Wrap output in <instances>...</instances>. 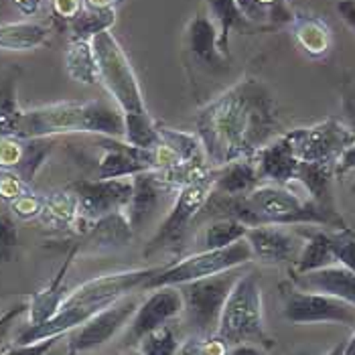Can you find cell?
Here are the masks:
<instances>
[{
	"label": "cell",
	"mask_w": 355,
	"mask_h": 355,
	"mask_svg": "<svg viewBox=\"0 0 355 355\" xmlns=\"http://www.w3.org/2000/svg\"><path fill=\"white\" fill-rule=\"evenodd\" d=\"M17 246H19L17 223L10 216L0 214V262H10Z\"/></svg>",
	"instance_id": "42"
},
{
	"label": "cell",
	"mask_w": 355,
	"mask_h": 355,
	"mask_svg": "<svg viewBox=\"0 0 355 355\" xmlns=\"http://www.w3.org/2000/svg\"><path fill=\"white\" fill-rule=\"evenodd\" d=\"M278 114L270 89L256 78H244L221 92L197 116V137L203 144L207 164L254 159L274 140Z\"/></svg>",
	"instance_id": "1"
},
{
	"label": "cell",
	"mask_w": 355,
	"mask_h": 355,
	"mask_svg": "<svg viewBox=\"0 0 355 355\" xmlns=\"http://www.w3.org/2000/svg\"><path fill=\"white\" fill-rule=\"evenodd\" d=\"M329 242L333 248L337 264L355 272V230L349 225L329 232Z\"/></svg>",
	"instance_id": "37"
},
{
	"label": "cell",
	"mask_w": 355,
	"mask_h": 355,
	"mask_svg": "<svg viewBox=\"0 0 355 355\" xmlns=\"http://www.w3.org/2000/svg\"><path fill=\"white\" fill-rule=\"evenodd\" d=\"M27 191H31V187L25 179H21V175H17L15 171L0 168V199L2 201L12 203L15 199H19Z\"/></svg>",
	"instance_id": "41"
},
{
	"label": "cell",
	"mask_w": 355,
	"mask_h": 355,
	"mask_svg": "<svg viewBox=\"0 0 355 355\" xmlns=\"http://www.w3.org/2000/svg\"><path fill=\"white\" fill-rule=\"evenodd\" d=\"M12 4L25 15V17H33L39 12V8L43 6V0H12Z\"/></svg>",
	"instance_id": "48"
},
{
	"label": "cell",
	"mask_w": 355,
	"mask_h": 355,
	"mask_svg": "<svg viewBox=\"0 0 355 355\" xmlns=\"http://www.w3.org/2000/svg\"><path fill=\"white\" fill-rule=\"evenodd\" d=\"M120 2L122 0H83V4H85L87 10H100V12H104V10H116Z\"/></svg>",
	"instance_id": "49"
},
{
	"label": "cell",
	"mask_w": 355,
	"mask_h": 355,
	"mask_svg": "<svg viewBox=\"0 0 355 355\" xmlns=\"http://www.w3.org/2000/svg\"><path fill=\"white\" fill-rule=\"evenodd\" d=\"M333 177H335V168L333 166L301 163L297 181L304 187V191L309 193V199L311 201H315L317 205H321L325 209H335L333 195H331Z\"/></svg>",
	"instance_id": "27"
},
{
	"label": "cell",
	"mask_w": 355,
	"mask_h": 355,
	"mask_svg": "<svg viewBox=\"0 0 355 355\" xmlns=\"http://www.w3.org/2000/svg\"><path fill=\"white\" fill-rule=\"evenodd\" d=\"M242 274H244L242 268H232L179 286L183 295V313L187 317V323L195 329V335L218 333L221 311L234 284Z\"/></svg>",
	"instance_id": "8"
},
{
	"label": "cell",
	"mask_w": 355,
	"mask_h": 355,
	"mask_svg": "<svg viewBox=\"0 0 355 355\" xmlns=\"http://www.w3.org/2000/svg\"><path fill=\"white\" fill-rule=\"evenodd\" d=\"M187 45L199 61L203 63H218L219 47H218V28L214 21L205 15L193 17L189 27H187Z\"/></svg>",
	"instance_id": "26"
},
{
	"label": "cell",
	"mask_w": 355,
	"mask_h": 355,
	"mask_svg": "<svg viewBox=\"0 0 355 355\" xmlns=\"http://www.w3.org/2000/svg\"><path fill=\"white\" fill-rule=\"evenodd\" d=\"M248 23H272L291 25L295 12L288 0H236Z\"/></svg>",
	"instance_id": "31"
},
{
	"label": "cell",
	"mask_w": 355,
	"mask_h": 355,
	"mask_svg": "<svg viewBox=\"0 0 355 355\" xmlns=\"http://www.w3.org/2000/svg\"><path fill=\"white\" fill-rule=\"evenodd\" d=\"M179 347L181 341L168 323L144 335L137 345V349L142 355H177Z\"/></svg>",
	"instance_id": "36"
},
{
	"label": "cell",
	"mask_w": 355,
	"mask_h": 355,
	"mask_svg": "<svg viewBox=\"0 0 355 355\" xmlns=\"http://www.w3.org/2000/svg\"><path fill=\"white\" fill-rule=\"evenodd\" d=\"M171 191L175 189H171L164 183L157 171H146L132 177V197L124 211L130 219V225L135 232L150 219V216L159 209L164 195Z\"/></svg>",
	"instance_id": "18"
},
{
	"label": "cell",
	"mask_w": 355,
	"mask_h": 355,
	"mask_svg": "<svg viewBox=\"0 0 355 355\" xmlns=\"http://www.w3.org/2000/svg\"><path fill=\"white\" fill-rule=\"evenodd\" d=\"M293 37L304 55L321 59L331 51V28L315 15H295L291 21Z\"/></svg>",
	"instance_id": "21"
},
{
	"label": "cell",
	"mask_w": 355,
	"mask_h": 355,
	"mask_svg": "<svg viewBox=\"0 0 355 355\" xmlns=\"http://www.w3.org/2000/svg\"><path fill=\"white\" fill-rule=\"evenodd\" d=\"M138 304L140 302H138L135 295H126L120 301L110 304L108 309L100 311L98 315H94L83 325L69 331V335L65 339L67 349L71 354L78 355L106 345L122 329H126L130 325V321H132V317L137 313Z\"/></svg>",
	"instance_id": "11"
},
{
	"label": "cell",
	"mask_w": 355,
	"mask_h": 355,
	"mask_svg": "<svg viewBox=\"0 0 355 355\" xmlns=\"http://www.w3.org/2000/svg\"><path fill=\"white\" fill-rule=\"evenodd\" d=\"M297 288L323 293L355 306V272L341 264H333L306 274H297Z\"/></svg>",
	"instance_id": "19"
},
{
	"label": "cell",
	"mask_w": 355,
	"mask_h": 355,
	"mask_svg": "<svg viewBox=\"0 0 355 355\" xmlns=\"http://www.w3.org/2000/svg\"><path fill=\"white\" fill-rule=\"evenodd\" d=\"M135 236V230L130 225V219L126 211H114L110 216L96 219L87 232L85 242L96 248H120L126 246Z\"/></svg>",
	"instance_id": "23"
},
{
	"label": "cell",
	"mask_w": 355,
	"mask_h": 355,
	"mask_svg": "<svg viewBox=\"0 0 355 355\" xmlns=\"http://www.w3.org/2000/svg\"><path fill=\"white\" fill-rule=\"evenodd\" d=\"M341 347H343V345H339L337 349H333V352H331V354H329V355H341Z\"/></svg>",
	"instance_id": "54"
},
{
	"label": "cell",
	"mask_w": 355,
	"mask_h": 355,
	"mask_svg": "<svg viewBox=\"0 0 355 355\" xmlns=\"http://www.w3.org/2000/svg\"><path fill=\"white\" fill-rule=\"evenodd\" d=\"M211 195H214V185H211V168H209V173H205L203 177L187 183L185 187H181L177 191L175 201L168 209V216L163 219V223L159 225V230L150 238L144 254L146 256L155 254L163 248L173 246L179 240H183V236L189 230L193 219L205 209Z\"/></svg>",
	"instance_id": "10"
},
{
	"label": "cell",
	"mask_w": 355,
	"mask_h": 355,
	"mask_svg": "<svg viewBox=\"0 0 355 355\" xmlns=\"http://www.w3.org/2000/svg\"><path fill=\"white\" fill-rule=\"evenodd\" d=\"M124 355H142V354H140L137 347H135V349H128V352H126V354H124Z\"/></svg>",
	"instance_id": "53"
},
{
	"label": "cell",
	"mask_w": 355,
	"mask_h": 355,
	"mask_svg": "<svg viewBox=\"0 0 355 355\" xmlns=\"http://www.w3.org/2000/svg\"><path fill=\"white\" fill-rule=\"evenodd\" d=\"M80 203V219L87 227L96 219L114 211H124L132 197L130 179H82L69 185ZM87 232V230H85Z\"/></svg>",
	"instance_id": "13"
},
{
	"label": "cell",
	"mask_w": 355,
	"mask_h": 355,
	"mask_svg": "<svg viewBox=\"0 0 355 355\" xmlns=\"http://www.w3.org/2000/svg\"><path fill=\"white\" fill-rule=\"evenodd\" d=\"M23 112L17 102V73H8L0 80V137L19 135Z\"/></svg>",
	"instance_id": "33"
},
{
	"label": "cell",
	"mask_w": 355,
	"mask_h": 355,
	"mask_svg": "<svg viewBox=\"0 0 355 355\" xmlns=\"http://www.w3.org/2000/svg\"><path fill=\"white\" fill-rule=\"evenodd\" d=\"M254 262L252 250L246 240L219 250H201L193 256H187L179 262L164 264L159 272L144 282V291H153L159 286H181L185 282L207 278L214 274L225 272L232 268H242Z\"/></svg>",
	"instance_id": "7"
},
{
	"label": "cell",
	"mask_w": 355,
	"mask_h": 355,
	"mask_svg": "<svg viewBox=\"0 0 355 355\" xmlns=\"http://www.w3.org/2000/svg\"><path fill=\"white\" fill-rule=\"evenodd\" d=\"M301 236L304 242L295 260V272L306 274L337 264L333 248L329 242V232L313 227V230H302Z\"/></svg>",
	"instance_id": "24"
},
{
	"label": "cell",
	"mask_w": 355,
	"mask_h": 355,
	"mask_svg": "<svg viewBox=\"0 0 355 355\" xmlns=\"http://www.w3.org/2000/svg\"><path fill=\"white\" fill-rule=\"evenodd\" d=\"M216 335L227 345L250 343L252 339L264 337L262 288L252 272H244L234 284L221 311Z\"/></svg>",
	"instance_id": "6"
},
{
	"label": "cell",
	"mask_w": 355,
	"mask_h": 355,
	"mask_svg": "<svg viewBox=\"0 0 355 355\" xmlns=\"http://www.w3.org/2000/svg\"><path fill=\"white\" fill-rule=\"evenodd\" d=\"M163 266H150V268H135V270H122L92 278L80 284L71 295H67L59 304L57 313L49 321L23 331L17 339V343H33L47 337L67 335L69 331L78 329L85 321H89L100 311L108 309L110 304L120 301L126 295H132L140 291L148 278H153Z\"/></svg>",
	"instance_id": "4"
},
{
	"label": "cell",
	"mask_w": 355,
	"mask_h": 355,
	"mask_svg": "<svg viewBox=\"0 0 355 355\" xmlns=\"http://www.w3.org/2000/svg\"><path fill=\"white\" fill-rule=\"evenodd\" d=\"M183 313V295L179 286H159L153 288L148 299L138 304L137 313L128 325V333L124 337V343L138 345V341L148 335L150 331L171 323L175 317Z\"/></svg>",
	"instance_id": "14"
},
{
	"label": "cell",
	"mask_w": 355,
	"mask_h": 355,
	"mask_svg": "<svg viewBox=\"0 0 355 355\" xmlns=\"http://www.w3.org/2000/svg\"><path fill=\"white\" fill-rule=\"evenodd\" d=\"M230 345L218 335H193L181 343L177 355H227Z\"/></svg>",
	"instance_id": "38"
},
{
	"label": "cell",
	"mask_w": 355,
	"mask_h": 355,
	"mask_svg": "<svg viewBox=\"0 0 355 355\" xmlns=\"http://www.w3.org/2000/svg\"><path fill=\"white\" fill-rule=\"evenodd\" d=\"M227 355H262V352L252 343H236V345H230Z\"/></svg>",
	"instance_id": "50"
},
{
	"label": "cell",
	"mask_w": 355,
	"mask_h": 355,
	"mask_svg": "<svg viewBox=\"0 0 355 355\" xmlns=\"http://www.w3.org/2000/svg\"><path fill=\"white\" fill-rule=\"evenodd\" d=\"M65 337H67V335H65ZM63 341H65V339H63ZM59 347H61V341H59V343H57V345H55L53 349H51L47 355H76V354H71L69 349H65V354H59Z\"/></svg>",
	"instance_id": "52"
},
{
	"label": "cell",
	"mask_w": 355,
	"mask_h": 355,
	"mask_svg": "<svg viewBox=\"0 0 355 355\" xmlns=\"http://www.w3.org/2000/svg\"><path fill=\"white\" fill-rule=\"evenodd\" d=\"M352 171H355V144L343 155V159L339 161L337 168H335V175L341 177V175H347V173H352Z\"/></svg>",
	"instance_id": "47"
},
{
	"label": "cell",
	"mask_w": 355,
	"mask_h": 355,
	"mask_svg": "<svg viewBox=\"0 0 355 355\" xmlns=\"http://www.w3.org/2000/svg\"><path fill=\"white\" fill-rule=\"evenodd\" d=\"M27 311L28 304H17V306H12V309H8L6 313L0 315V354H2V349H4V341H6V337H8V331L12 329L15 321H17L23 313H27Z\"/></svg>",
	"instance_id": "45"
},
{
	"label": "cell",
	"mask_w": 355,
	"mask_h": 355,
	"mask_svg": "<svg viewBox=\"0 0 355 355\" xmlns=\"http://www.w3.org/2000/svg\"><path fill=\"white\" fill-rule=\"evenodd\" d=\"M211 185H214V195L242 197L260 187L262 181L256 171L254 159H244L223 166H214Z\"/></svg>",
	"instance_id": "20"
},
{
	"label": "cell",
	"mask_w": 355,
	"mask_h": 355,
	"mask_svg": "<svg viewBox=\"0 0 355 355\" xmlns=\"http://www.w3.org/2000/svg\"><path fill=\"white\" fill-rule=\"evenodd\" d=\"M85 8L83 0H51V10H53L55 21L63 23L65 27L80 17Z\"/></svg>",
	"instance_id": "44"
},
{
	"label": "cell",
	"mask_w": 355,
	"mask_h": 355,
	"mask_svg": "<svg viewBox=\"0 0 355 355\" xmlns=\"http://www.w3.org/2000/svg\"><path fill=\"white\" fill-rule=\"evenodd\" d=\"M301 163L325 164L337 168L343 155L355 144V128L329 118L319 124L286 132Z\"/></svg>",
	"instance_id": "9"
},
{
	"label": "cell",
	"mask_w": 355,
	"mask_h": 355,
	"mask_svg": "<svg viewBox=\"0 0 355 355\" xmlns=\"http://www.w3.org/2000/svg\"><path fill=\"white\" fill-rule=\"evenodd\" d=\"M78 248L80 246L71 248V252H69L67 260H65V262H63V266L57 270V274L53 276V280H51L45 288H41L39 293H35V295L31 297V302H28L31 327H35V325H41V323L49 321L55 313H57L59 304H61L63 299H65V297H63V280H65V274H67L69 266H71V260H73V256H76Z\"/></svg>",
	"instance_id": "22"
},
{
	"label": "cell",
	"mask_w": 355,
	"mask_h": 355,
	"mask_svg": "<svg viewBox=\"0 0 355 355\" xmlns=\"http://www.w3.org/2000/svg\"><path fill=\"white\" fill-rule=\"evenodd\" d=\"M254 164L262 185L270 183L282 187H288L293 181H297L301 168V161L295 155V148L286 135L274 138L266 146H262L254 157Z\"/></svg>",
	"instance_id": "16"
},
{
	"label": "cell",
	"mask_w": 355,
	"mask_h": 355,
	"mask_svg": "<svg viewBox=\"0 0 355 355\" xmlns=\"http://www.w3.org/2000/svg\"><path fill=\"white\" fill-rule=\"evenodd\" d=\"M252 256L262 264H282L293 260L297 252V236L282 225H256L246 234Z\"/></svg>",
	"instance_id": "17"
},
{
	"label": "cell",
	"mask_w": 355,
	"mask_h": 355,
	"mask_svg": "<svg viewBox=\"0 0 355 355\" xmlns=\"http://www.w3.org/2000/svg\"><path fill=\"white\" fill-rule=\"evenodd\" d=\"M282 315L288 323H339L355 327V306L323 293L293 288L284 293Z\"/></svg>",
	"instance_id": "12"
},
{
	"label": "cell",
	"mask_w": 355,
	"mask_h": 355,
	"mask_svg": "<svg viewBox=\"0 0 355 355\" xmlns=\"http://www.w3.org/2000/svg\"><path fill=\"white\" fill-rule=\"evenodd\" d=\"M214 19L218 21V47L219 53L230 55V35L236 28L248 27L246 17L242 15L236 0H209Z\"/></svg>",
	"instance_id": "32"
},
{
	"label": "cell",
	"mask_w": 355,
	"mask_h": 355,
	"mask_svg": "<svg viewBox=\"0 0 355 355\" xmlns=\"http://www.w3.org/2000/svg\"><path fill=\"white\" fill-rule=\"evenodd\" d=\"M47 28L39 23H6L0 25V51H28L47 41Z\"/></svg>",
	"instance_id": "28"
},
{
	"label": "cell",
	"mask_w": 355,
	"mask_h": 355,
	"mask_svg": "<svg viewBox=\"0 0 355 355\" xmlns=\"http://www.w3.org/2000/svg\"><path fill=\"white\" fill-rule=\"evenodd\" d=\"M116 23V10H87L83 8L80 17H76L67 28L71 33V41H92L100 33H106Z\"/></svg>",
	"instance_id": "35"
},
{
	"label": "cell",
	"mask_w": 355,
	"mask_h": 355,
	"mask_svg": "<svg viewBox=\"0 0 355 355\" xmlns=\"http://www.w3.org/2000/svg\"><path fill=\"white\" fill-rule=\"evenodd\" d=\"M248 227L244 221L236 218H219L211 221L203 232V250L227 248L240 240H246Z\"/></svg>",
	"instance_id": "34"
},
{
	"label": "cell",
	"mask_w": 355,
	"mask_h": 355,
	"mask_svg": "<svg viewBox=\"0 0 355 355\" xmlns=\"http://www.w3.org/2000/svg\"><path fill=\"white\" fill-rule=\"evenodd\" d=\"M63 339L65 335H57V337H47V339L33 341V343H15V345L4 347L0 355H47Z\"/></svg>",
	"instance_id": "43"
},
{
	"label": "cell",
	"mask_w": 355,
	"mask_h": 355,
	"mask_svg": "<svg viewBox=\"0 0 355 355\" xmlns=\"http://www.w3.org/2000/svg\"><path fill=\"white\" fill-rule=\"evenodd\" d=\"M78 219H80V203L76 193L69 187L45 195L43 211L39 216V221L43 225L51 230H65V227H73Z\"/></svg>",
	"instance_id": "25"
},
{
	"label": "cell",
	"mask_w": 355,
	"mask_h": 355,
	"mask_svg": "<svg viewBox=\"0 0 355 355\" xmlns=\"http://www.w3.org/2000/svg\"><path fill=\"white\" fill-rule=\"evenodd\" d=\"M337 15L347 27L355 31V0H339L337 2Z\"/></svg>",
	"instance_id": "46"
},
{
	"label": "cell",
	"mask_w": 355,
	"mask_h": 355,
	"mask_svg": "<svg viewBox=\"0 0 355 355\" xmlns=\"http://www.w3.org/2000/svg\"><path fill=\"white\" fill-rule=\"evenodd\" d=\"M104 157L98 166V179H130L135 175L155 171V148L137 146L116 137H100Z\"/></svg>",
	"instance_id": "15"
},
{
	"label": "cell",
	"mask_w": 355,
	"mask_h": 355,
	"mask_svg": "<svg viewBox=\"0 0 355 355\" xmlns=\"http://www.w3.org/2000/svg\"><path fill=\"white\" fill-rule=\"evenodd\" d=\"M43 203H45V195L27 191L10 203V209H12V216H17L19 219H25V221L39 219L41 211H43Z\"/></svg>",
	"instance_id": "40"
},
{
	"label": "cell",
	"mask_w": 355,
	"mask_h": 355,
	"mask_svg": "<svg viewBox=\"0 0 355 355\" xmlns=\"http://www.w3.org/2000/svg\"><path fill=\"white\" fill-rule=\"evenodd\" d=\"M159 142L168 146L181 161L189 166H207L203 144L197 132H183L177 128L159 126Z\"/></svg>",
	"instance_id": "29"
},
{
	"label": "cell",
	"mask_w": 355,
	"mask_h": 355,
	"mask_svg": "<svg viewBox=\"0 0 355 355\" xmlns=\"http://www.w3.org/2000/svg\"><path fill=\"white\" fill-rule=\"evenodd\" d=\"M65 67L76 82L87 85L100 82L98 59L94 53L92 41H71L65 51Z\"/></svg>",
	"instance_id": "30"
},
{
	"label": "cell",
	"mask_w": 355,
	"mask_h": 355,
	"mask_svg": "<svg viewBox=\"0 0 355 355\" xmlns=\"http://www.w3.org/2000/svg\"><path fill=\"white\" fill-rule=\"evenodd\" d=\"M27 150V138L0 137V168L17 171Z\"/></svg>",
	"instance_id": "39"
},
{
	"label": "cell",
	"mask_w": 355,
	"mask_h": 355,
	"mask_svg": "<svg viewBox=\"0 0 355 355\" xmlns=\"http://www.w3.org/2000/svg\"><path fill=\"white\" fill-rule=\"evenodd\" d=\"M207 205H214V209L221 218L240 219L248 227L327 225L337 230L345 225L337 209H325L311 199H302L301 195H297L288 187L270 185V183H264L242 197L211 195Z\"/></svg>",
	"instance_id": "2"
},
{
	"label": "cell",
	"mask_w": 355,
	"mask_h": 355,
	"mask_svg": "<svg viewBox=\"0 0 355 355\" xmlns=\"http://www.w3.org/2000/svg\"><path fill=\"white\" fill-rule=\"evenodd\" d=\"M92 47L98 59L100 69V83L108 89L114 100V106L124 116V140L153 148L159 144V124L148 114L142 87L138 83L137 71L116 41V37L106 31L92 39Z\"/></svg>",
	"instance_id": "3"
},
{
	"label": "cell",
	"mask_w": 355,
	"mask_h": 355,
	"mask_svg": "<svg viewBox=\"0 0 355 355\" xmlns=\"http://www.w3.org/2000/svg\"><path fill=\"white\" fill-rule=\"evenodd\" d=\"M87 132L98 137H124L122 112L104 100L59 102L25 110L19 126L21 138H51L57 135Z\"/></svg>",
	"instance_id": "5"
},
{
	"label": "cell",
	"mask_w": 355,
	"mask_h": 355,
	"mask_svg": "<svg viewBox=\"0 0 355 355\" xmlns=\"http://www.w3.org/2000/svg\"><path fill=\"white\" fill-rule=\"evenodd\" d=\"M341 355H355V331L354 335L349 337V341L341 347Z\"/></svg>",
	"instance_id": "51"
}]
</instances>
